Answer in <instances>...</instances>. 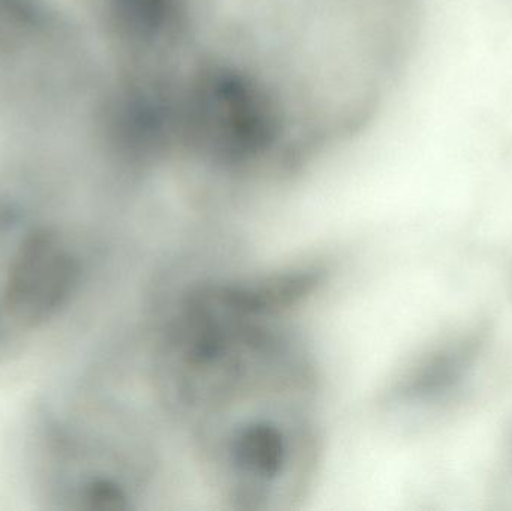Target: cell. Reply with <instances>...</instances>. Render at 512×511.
Instances as JSON below:
<instances>
[{"mask_svg": "<svg viewBox=\"0 0 512 511\" xmlns=\"http://www.w3.org/2000/svg\"><path fill=\"white\" fill-rule=\"evenodd\" d=\"M194 104L292 144L363 128L405 51L414 0H126Z\"/></svg>", "mask_w": 512, "mask_h": 511, "instance_id": "6da1fadb", "label": "cell"}, {"mask_svg": "<svg viewBox=\"0 0 512 511\" xmlns=\"http://www.w3.org/2000/svg\"><path fill=\"white\" fill-rule=\"evenodd\" d=\"M78 278L80 264L62 240L53 231L33 230L9 264L3 309L17 323L36 326L65 305Z\"/></svg>", "mask_w": 512, "mask_h": 511, "instance_id": "7a4b0ae2", "label": "cell"}, {"mask_svg": "<svg viewBox=\"0 0 512 511\" xmlns=\"http://www.w3.org/2000/svg\"><path fill=\"white\" fill-rule=\"evenodd\" d=\"M227 452L231 470L243 489L251 486L249 500H259V489L270 488L285 473L291 443L276 422L254 420L234 429Z\"/></svg>", "mask_w": 512, "mask_h": 511, "instance_id": "3957f363", "label": "cell"}, {"mask_svg": "<svg viewBox=\"0 0 512 511\" xmlns=\"http://www.w3.org/2000/svg\"><path fill=\"white\" fill-rule=\"evenodd\" d=\"M484 345V333L474 330L457 336L424 357L394 389L400 402L435 401L456 389L471 371Z\"/></svg>", "mask_w": 512, "mask_h": 511, "instance_id": "277c9868", "label": "cell"}]
</instances>
